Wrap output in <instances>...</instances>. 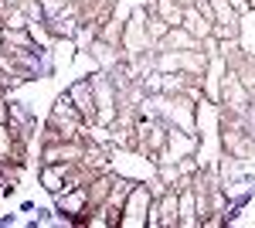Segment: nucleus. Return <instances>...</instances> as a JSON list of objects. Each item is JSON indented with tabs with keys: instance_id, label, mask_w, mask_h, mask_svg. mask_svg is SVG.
Instances as JSON below:
<instances>
[{
	"instance_id": "obj_17",
	"label": "nucleus",
	"mask_w": 255,
	"mask_h": 228,
	"mask_svg": "<svg viewBox=\"0 0 255 228\" xmlns=\"http://www.w3.org/2000/svg\"><path fill=\"white\" fill-rule=\"evenodd\" d=\"M177 198H180V228H201V222H197L194 188H180V191H177Z\"/></svg>"
},
{
	"instance_id": "obj_16",
	"label": "nucleus",
	"mask_w": 255,
	"mask_h": 228,
	"mask_svg": "<svg viewBox=\"0 0 255 228\" xmlns=\"http://www.w3.org/2000/svg\"><path fill=\"white\" fill-rule=\"evenodd\" d=\"M85 55H92V61H99V68H113L119 58H123V51H119V44H109V41L96 38Z\"/></svg>"
},
{
	"instance_id": "obj_24",
	"label": "nucleus",
	"mask_w": 255,
	"mask_h": 228,
	"mask_svg": "<svg viewBox=\"0 0 255 228\" xmlns=\"http://www.w3.org/2000/svg\"><path fill=\"white\" fill-rule=\"evenodd\" d=\"M232 7H235L238 14H249L252 10V0H232Z\"/></svg>"
},
{
	"instance_id": "obj_26",
	"label": "nucleus",
	"mask_w": 255,
	"mask_h": 228,
	"mask_svg": "<svg viewBox=\"0 0 255 228\" xmlns=\"http://www.w3.org/2000/svg\"><path fill=\"white\" fill-rule=\"evenodd\" d=\"M177 3H184V7H191V3H194V0H177Z\"/></svg>"
},
{
	"instance_id": "obj_23",
	"label": "nucleus",
	"mask_w": 255,
	"mask_h": 228,
	"mask_svg": "<svg viewBox=\"0 0 255 228\" xmlns=\"http://www.w3.org/2000/svg\"><path fill=\"white\" fill-rule=\"evenodd\" d=\"M17 211H20V215H34V211H38V201H20Z\"/></svg>"
},
{
	"instance_id": "obj_22",
	"label": "nucleus",
	"mask_w": 255,
	"mask_h": 228,
	"mask_svg": "<svg viewBox=\"0 0 255 228\" xmlns=\"http://www.w3.org/2000/svg\"><path fill=\"white\" fill-rule=\"evenodd\" d=\"M10 123V95H0V126Z\"/></svg>"
},
{
	"instance_id": "obj_20",
	"label": "nucleus",
	"mask_w": 255,
	"mask_h": 228,
	"mask_svg": "<svg viewBox=\"0 0 255 228\" xmlns=\"http://www.w3.org/2000/svg\"><path fill=\"white\" fill-rule=\"evenodd\" d=\"M0 27H31V20L20 7H7V14L0 17Z\"/></svg>"
},
{
	"instance_id": "obj_8",
	"label": "nucleus",
	"mask_w": 255,
	"mask_h": 228,
	"mask_svg": "<svg viewBox=\"0 0 255 228\" xmlns=\"http://www.w3.org/2000/svg\"><path fill=\"white\" fill-rule=\"evenodd\" d=\"M68 171L72 164H38V184L48 198H58L61 191H68Z\"/></svg>"
},
{
	"instance_id": "obj_11",
	"label": "nucleus",
	"mask_w": 255,
	"mask_h": 228,
	"mask_svg": "<svg viewBox=\"0 0 255 228\" xmlns=\"http://www.w3.org/2000/svg\"><path fill=\"white\" fill-rule=\"evenodd\" d=\"M228 68H232V72L242 78V85L255 95V55L252 51H238V55L228 61Z\"/></svg>"
},
{
	"instance_id": "obj_3",
	"label": "nucleus",
	"mask_w": 255,
	"mask_h": 228,
	"mask_svg": "<svg viewBox=\"0 0 255 228\" xmlns=\"http://www.w3.org/2000/svg\"><path fill=\"white\" fill-rule=\"evenodd\" d=\"M153 188L150 181H136L133 194L126 198V205L119 211V228H146V215H150V205H153Z\"/></svg>"
},
{
	"instance_id": "obj_2",
	"label": "nucleus",
	"mask_w": 255,
	"mask_h": 228,
	"mask_svg": "<svg viewBox=\"0 0 255 228\" xmlns=\"http://www.w3.org/2000/svg\"><path fill=\"white\" fill-rule=\"evenodd\" d=\"M89 78H92V89H96V130H109L119 116V92L106 68L89 72Z\"/></svg>"
},
{
	"instance_id": "obj_6",
	"label": "nucleus",
	"mask_w": 255,
	"mask_h": 228,
	"mask_svg": "<svg viewBox=\"0 0 255 228\" xmlns=\"http://www.w3.org/2000/svg\"><path fill=\"white\" fill-rule=\"evenodd\" d=\"M82 157H85V140L41 143V164H79Z\"/></svg>"
},
{
	"instance_id": "obj_18",
	"label": "nucleus",
	"mask_w": 255,
	"mask_h": 228,
	"mask_svg": "<svg viewBox=\"0 0 255 228\" xmlns=\"http://www.w3.org/2000/svg\"><path fill=\"white\" fill-rule=\"evenodd\" d=\"M0 41L3 44H14V48H34L38 44L31 27H0Z\"/></svg>"
},
{
	"instance_id": "obj_28",
	"label": "nucleus",
	"mask_w": 255,
	"mask_h": 228,
	"mask_svg": "<svg viewBox=\"0 0 255 228\" xmlns=\"http://www.w3.org/2000/svg\"><path fill=\"white\" fill-rule=\"evenodd\" d=\"M194 3H201V0H194Z\"/></svg>"
},
{
	"instance_id": "obj_19",
	"label": "nucleus",
	"mask_w": 255,
	"mask_h": 228,
	"mask_svg": "<svg viewBox=\"0 0 255 228\" xmlns=\"http://www.w3.org/2000/svg\"><path fill=\"white\" fill-rule=\"evenodd\" d=\"M146 31H150V41H153V44H160V41H163V34L170 31V24H163V20H160L157 14L146 7Z\"/></svg>"
},
{
	"instance_id": "obj_7",
	"label": "nucleus",
	"mask_w": 255,
	"mask_h": 228,
	"mask_svg": "<svg viewBox=\"0 0 255 228\" xmlns=\"http://www.w3.org/2000/svg\"><path fill=\"white\" fill-rule=\"evenodd\" d=\"M65 92L72 95V102L79 106V113L85 116V123L96 126V89H92V78H89V75L72 78V82L65 85Z\"/></svg>"
},
{
	"instance_id": "obj_21",
	"label": "nucleus",
	"mask_w": 255,
	"mask_h": 228,
	"mask_svg": "<svg viewBox=\"0 0 255 228\" xmlns=\"http://www.w3.org/2000/svg\"><path fill=\"white\" fill-rule=\"evenodd\" d=\"M27 225H31V228H38V225H55V208H41V205H38V215H34Z\"/></svg>"
},
{
	"instance_id": "obj_12",
	"label": "nucleus",
	"mask_w": 255,
	"mask_h": 228,
	"mask_svg": "<svg viewBox=\"0 0 255 228\" xmlns=\"http://www.w3.org/2000/svg\"><path fill=\"white\" fill-rule=\"evenodd\" d=\"M197 44H201V41H197L194 34H191V31L180 24V27H170V31L163 34V41H160V44H153V48H167V51H187V48H197Z\"/></svg>"
},
{
	"instance_id": "obj_4",
	"label": "nucleus",
	"mask_w": 255,
	"mask_h": 228,
	"mask_svg": "<svg viewBox=\"0 0 255 228\" xmlns=\"http://www.w3.org/2000/svg\"><path fill=\"white\" fill-rule=\"evenodd\" d=\"M146 228H180V198L177 188H163L150 205Z\"/></svg>"
},
{
	"instance_id": "obj_10",
	"label": "nucleus",
	"mask_w": 255,
	"mask_h": 228,
	"mask_svg": "<svg viewBox=\"0 0 255 228\" xmlns=\"http://www.w3.org/2000/svg\"><path fill=\"white\" fill-rule=\"evenodd\" d=\"M113 177H116V171H99L89 184H85V191H89V211L92 208H102L106 201H109V191H113Z\"/></svg>"
},
{
	"instance_id": "obj_14",
	"label": "nucleus",
	"mask_w": 255,
	"mask_h": 228,
	"mask_svg": "<svg viewBox=\"0 0 255 228\" xmlns=\"http://www.w3.org/2000/svg\"><path fill=\"white\" fill-rule=\"evenodd\" d=\"M133 188H136V177H126V174L119 171L116 177H113V191H109V208H116V211H123V205H126V198L133 194Z\"/></svg>"
},
{
	"instance_id": "obj_5",
	"label": "nucleus",
	"mask_w": 255,
	"mask_h": 228,
	"mask_svg": "<svg viewBox=\"0 0 255 228\" xmlns=\"http://www.w3.org/2000/svg\"><path fill=\"white\" fill-rule=\"evenodd\" d=\"M252 99H255V95L249 92V89L242 85V78L228 68V72H225V82H221V102H218V106H225L228 113H238V116H242L249 106H252Z\"/></svg>"
},
{
	"instance_id": "obj_25",
	"label": "nucleus",
	"mask_w": 255,
	"mask_h": 228,
	"mask_svg": "<svg viewBox=\"0 0 255 228\" xmlns=\"http://www.w3.org/2000/svg\"><path fill=\"white\" fill-rule=\"evenodd\" d=\"M17 225V215L10 211V215H0V228H14Z\"/></svg>"
},
{
	"instance_id": "obj_9",
	"label": "nucleus",
	"mask_w": 255,
	"mask_h": 228,
	"mask_svg": "<svg viewBox=\"0 0 255 228\" xmlns=\"http://www.w3.org/2000/svg\"><path fill=\"white\" fill-rule=\"evenodd\" d=\"M10 126L20 140H31L34 130H38V116L31 109V102H20V99H10Z\"/></svg>"
},
{
	"instance_id": "obj_13",
	"label": "nucleus",
	"mask_w": 255,
	"mask_h": 228,
	"mask_svg": "<svg viewBox=\"0 0 255 228\" xmlns=\"http://www.w3.org/2000/svg\"><path fill=\"white\" fill-rule=\"evenodd\" d=\"M184 27L194 34L197 41H204V38H211V31H215V24L204 17L201 10H197V3H191V7H184Z\"/></svg>"
},
{
	"instance_id": "obj_15",
	"label": "nucleus",
	"mask_w": 255,
	"mask_h": 228,
	"mask_svg": "<svg viewBox=\"0 0 255 228\" xmlns=\"http://www.w3.org/2000/svg\"><path fill=\"white\" fill-rule=\"evenodd\" d=\"M150 10L163 24H170V27H180L184 24V3H177V0H150Z\"/></svg>"
},
{
	"instance_id": "obj_1",
	"label": "nucleus",
	"mask_w": 255,
	"mask_h": 228,
	"mask_svg": "<svg viewBox=\"0 0 255 228\" xmlns=\"http://www.w3.org/2000/svg\"><path fill=\"white\" fill-rule=\"evenodd\" d=\"M153 48V41H150V31H146V7H133L129 10V17L123 20V38H119V51L126 61H133V58L146 55Z\"/></svg>"
},
{
	"instance_id": "obj_29",
	"label": "nucleus",
	"mask_w": 255,
	"mask_h": 228,
	"mask_svg": "<svg viewBox=\"0 0 255 228\" xmlns=\"http://www.w3.org/2000/svg\"><path fill=\"white\" fill-rule=\"evenodd\" d=\"M252 106H255V99H252Z\"/></svg>"
},
{
	"instance_id": "obj_27",
	"label": "nucleus",
	"mask_w": 255,
	"mask_h": 228,
	"mask_svg": "<svg viewBox=\"0 0 255 228\" xmlns=\"http://www.w3.org/2000/svg\"><path fill=\"white\" fill-rule=\"evenodd\" d=\"M252 10H255V0H252Z\"/></svg>"
}]
</instances>
